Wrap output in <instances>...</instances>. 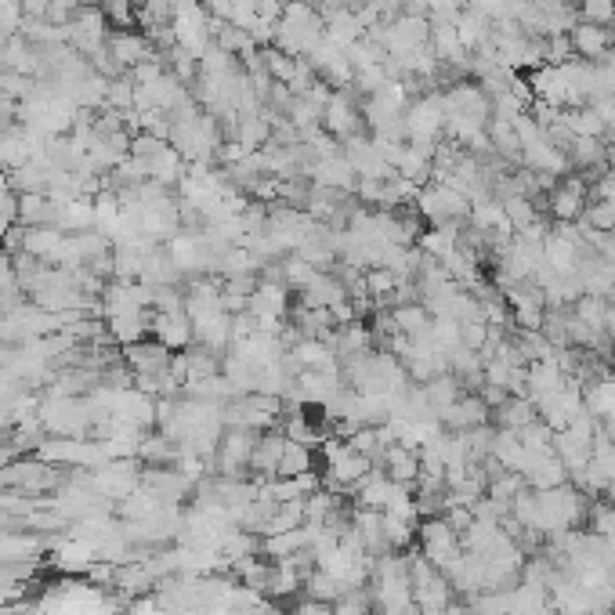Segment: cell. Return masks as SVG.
<instances>
[{"label":"cell","mask_w":615,"mask_h":615,"mask_svg":"<svg viewBox=\"0 0 615 615\" xmlns=\"http://www.w3.org/2000/svg\"><path fill=\"white\" fill-rule=\"evenodd\" d=\"M417 214L431 225H456L471 218V199L456 189L453 181H431L417 192Z\"/></svg>","instance_id":"6da1fadb"},{"label":"cell","mask_w":615,"mask_h":615,"mask_svg":"<svg viewBox=\"0 0 615 615\" xmlns=\"http://www.w3.org/2000/svg\"><path fill=\"white\" fill-rule=\"evenodd\" d=\"M417 547L438 572L453 565L460 554H464V543H460V532L442 518V514H431V518L417 521Z\"/></svg>","instance_id":"7a4b0ae2"},{"label":"cell","mask_w":615,"mask_h":615,"mask_svg":"<svg viewBox=\"0 0 615 615\" xmlns=\"http://www.w3.org/2000/svg\"><path fill=\"white\" fill-rule=\"evenodd\" d=\"M590 203V181L583 174H565V178L547 192V210L558 225H572L587 214Z\"/></svg>","instance_id":"3957f363"},{"label":"cell","mask_w":615,"mask_h":615,"mask_svg":"<svg viewBox=\"0 0 615 615\" xmlns=\"http://www.w3.org/2000/svg\"><path fill=\"white\" fill-rule=\"evenodd\" d=\"M568 40H572L576 58H583V62H601V58L615 51L612 26H597V22H576L572 33H568Z\"/></svg>","instance_id":"277c9868"},{"label":"cell","mask_w":615,"mask_h":615,"mask_svg":"<svg viewBox=\"0 0 615 615\" xmlns=\"http://www.w3.org/2000/svg\"><path fill=\"white\" fill-rule=\"evenodd\" d=\"M489 420H492V409L485 406V398L474 395V391H464V395L456 398L453 406L438 417V424H442L445 431H471V427H482V424H489Z\"/></svg>","instance_id":"5b68a950"},{"label":"cell","mask_w":615,"mask_h":615,"mask_svg":"<svg viewBox=\"0 0 615 615\" xmlns=\"http://www.w3.org/2000/svg\"><path fill=\"white\" fill-rule=\"evenodd\" d=\"M377 467L388 474L391 482H402V485H417L420 478V449H409L402 442H391L384 449V456L377 460Z\"/></svg>","instance_id":"8992f818"},{"label":"cell","mask_w":615,"mask_h":615,"mask_svg":"<svg viewBox=\"0 0 615 615\" xmlns=\"http://www.w3.org/2000/svg\"><path fill=\"white\" fill-rule=\"evenodd\" d=\"M485 134H489L492 156H500L503 163L518 167V163H521V138H518V131H514V123L489 116V123H485Z\"/></svg>","instance_id":"52a82bcc"},{"label":"cell","mask_w":615,"mask_h":615,"mask_svg":"<svg viewBox=\"0 0 615 615\" xmlns=\"http://www.w3.org/2000/svg\"><path fill=\"white\" fill-rule=\"evenodd\" d=\"M536 417H540V413H536V406H532L525 395H507L500 406L492 409V420H496L503 431H521V427H529Z\"/></svg>","instance_id":"ba28073f"},{"label":"cell","mask_w":615,"mask_h":615,"mask_svg":"<svg viewBox=\"0 0 615 615\" xmlns=\"http://www.w3.org/2000/svg\"><path fill=\"white\" fill-rule=\"evenodd\" d=\"M391 319H395V330L406 333V337H424V333L431 330V312L424 308V301L395 304V308H391Z\"/></svg>","instance_id":"9c48e42d"},{"label":"cell","mask_w":615,"mask_h":615,"mask_svg":"<svg viewBox=\"0 0 615 615\" xmlns=\"http://www.w3.org/2000/svg\"><path fill=\"white\" fill-rule=\"evenodd\" d=\"M301 474H315V449L286 438L283 460H279V474L275 478H301Z\"/></svg>","instance_id":"30bf717a"},{"label":"cell","mask_w":615,"mask_h":615,"mask_svg":"<svg viewBox=\"0 0 615 615\" xmlns=\"http://www.w3.org/2000/svg\"><path fill=\"white\" fill-rule=\"evenodd\" d=\"M503 203V214H507V221H511V228L514 232H525L529 225H536V221L543 218L540 214V203L532 196H507V199H500Z\"/></svg>","instance_id":"8fae6325"},{"label":"cell","mask_w":615,"mask_h":615,"mask_svg":"<svg viewBox=\"0 0 615 615\" xmlns=\"http://www.w3.org/2000/svg\"><path fill=\"white\" fill-rule=\"evenodd\" d=\"M605 312H608V301L605 297H594V294H583L576 304H572V315H576L583 326H590L594 333H605Z\"/></svg>","instance_id":"7c38bea8"},{"label":"cell","mask_w":615,"mask_h":615,"mask_svg":"<svg viewBox=\"0 0 615 615\" xmlns=\"http://www.w3.org/2000/svg\"><path fill=\"white\" fill-rule=\"evenodd\" d=\"M576 19L597 22V26H615V0H576Z\"/></svg>","instance_id":"4fadbf2b"},{"label":"cell","mask_w":615,"mask_h":615,"mask_svg":"<svg viewBox=\"0 0 615 615\" xmlns=\"http://www.w3.org/2000/svg\"><path fill=\"white\" fill-rule=\"evenodd\" d=\"M587 105L597 113V120L605 123V131H615V95H597Z\"/></svg>","instance_id":"5bb4252c"},{"label":"cell","mask_w":615,"mask_h":615,"mask_svg":"<svg viewBox=\"0 0 615 615\" xmlns=\"http://www.w3.org/2000/svg\"><path fill=\"white\" fill-rule=\"evenodd\" d=\"M605 337L615 341V297H608V312H605Z\"/></svg>","instance_id":"9a60e30c"},{"label":"cell","mask_w":615,"mask_h":615,"mask_svg":"<svg viewBox=\"0 0 615 615\" xmlns=\"http://www.w3.org/2000/svg\"><path fill=\"white\" fill-rule=\"evenodd\" d=\"M333 4H337V8H351V11H359L362 4H366V0H333Z\"/></svg>","instance_id":"2e32d148"},{"label":"cell","mask_w":615,"mask_h":615,"mask_svg":"<svg viewBox=\"0 0 615 615\" xmlns=\"http://www.w3.org/2000/svg\"><path fill=\"white\" fill-rule=\"evenodd\" d=\"M605 496H608V503H615V478L608 482V489H605Z\"/></svg>","instance_id":"e0dca14e"},{"label":"cell","mask_w":615,"mask_h":615,"mask_svg":"<svg viewBox=\"0 0 615 615\" xmlns=\"http://www.w3.org/2000/svg\"><path fill=\"white\" fill-rule=\"evenodd\" d=\"M286 615H297V612H294V608H290V612H286Z\"/></svg>","instance_id":"ac0fdd59"}]
</instances>
